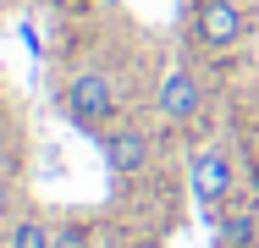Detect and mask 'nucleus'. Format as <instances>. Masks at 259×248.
Wrapping results in <instances>:
<instances>
[{"mask_svg":"<svg viewBox=\"0 0 259 248\" xmlns=\"http://www.w3.org/2000/svg\"><path fill=\"white\" fill-rule=\"evenodd\" d=\"M259 28V6L254 0H188V17H182V33H188V55L193 61H237L243 50L254 45Z\"/></svg>","mask_w":259,"mask_h":248,"instance_id":"nucleus-1","label":"nucleus"},{"mask_svg":"<svg viewBox=\"0 0 259 248\" xmlns=\"http://www.w3.org/2000/svg\"><path fill=\"white\" fill-rule=\"evenodd\" d=\"M55 105H61V116H66L77 133H89V138L110 133V127L127 116L121 77H116L110 66H72V72L61 77V89H55Z\"/></svg>","mask_w":259,"mask_h":248,"instance_id":"nucleus-2","label":"nucleus"},{"mask_svg":"<svg viewBox=\"0 0 259 248\" xmlns=\"http://www.w3.org/2000/svg\"><path fill=\"white\" fill-rule=\"evenodd\" d=\"M155 116L165 133L177 138H199L209 121V83L199 72V61H171L155 77Z\"/></svg>","mask_w":259,"mask_h":248,"instance_id":"nucleus-3","label":"nucleus"},{"mask_svg":"<svg viewBox=\"0 0 259 248\" xmlns=\"http://www.w3.org/2000/svg\"><path fill=\"white\" fill-rule=\"evenodd\" d=\"M94 144H100V160H105V171L116 182H144L155 171V160H160V133L149 121H127V116L110 133H100Z\"/></svg>","mask_w":259,"mask_h":248,"instance_id":"nucleus-4","label":"nucleus"},{"mask_svg":"<svg viewBox=\"0 0 259 248\" xmlns=\"http://www.w3.org/2000/svg\"><path fill=\"white\" fill-rule=\"evenodd\" d=\"M237 160H232V149L226 144H193L188 149V193L193 204L215 215V210H226L232 198H237Z\"/></svg>","mask_w":259,"mask_h":248,"instance_id":"nucleus-5","label":"nucleus"},{"mask_svg":"<svg viewBox=\"0 0 259 248\" xmlns=\"http://www.w3.org/2000/svg\"><path fill=\"white\" fill-rule=\"evenodd\" d=\"M209 226H215V248H259V204L237 193L226 210L209 215Z\"/></svg>","mask_w":259,"mask_h":248,"instance_id":"nucleus-6","label":"nucleus"},{"mask_svg":"<svg viewBox=\"0 0 259 248\" xmlns=\"http://www.w3.org/2000/svg\"><path fill=\"white\" fill-rule=\"evenodd\" d=\"M0 248H55V215H45L39 204H22L0 226Z\"/></svg>","mask_w":259,"mask_h":248,"instance_id":"nucleus-7","label":"nucleus"},{"mask_svg":"<svg viewBox=\"0 0 259 248\" xmlns=\"http://www.w3.org/2000/svg\"><path fill=\"white\" fill-rule=\"evenodd\" d=\"M55 248H100L94 221H83V215H55Z\"/></svg>","mask_w":259,"mask_h":248,"instance_id":"nucleus-8","label":"nucleus"},{"mask_svg":"<svg viewBox=\"0 0 259 248\" xmlns=\"http://www.w3.org/2000/svg\"><path fill=\"white\" fill-rule=\"evenodd\" d=\"M22 204H28V198H22V177H17V171L0 160V226H6V221H11Z\"/></svg>","mask_w":259,"mask_h":248,"instance_id":"nucleus-9","label":"nucleus"},{"mask_svg":"<svg viewBox=\"0 0 259 248\" xmlns=\"http://www.w3.org/2000/svg\"><path fill=\"white\" fill-rule=\"evenodd\" d=\"M61 6H66V11H89L94 0H61Z\"/></svg>","mask_w":259,"mask_h":248,"instance_id":"nucleus-10","label":"nucleus"},{"mask_svg":"<svg viewBox=\"0 0 259 248\" xmlns=\"http://www.w3.org/2000/svg\"><path fill=\"white\" fill-rule=\"evenodd\" d=\"M6 11H11V0H0V17H6Z\"/></svg>","mask_w":259,"mask_h":248,"instance_id":"nucleus-11","label":"nucleus"}]
</instances>
